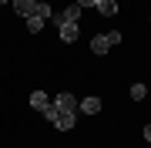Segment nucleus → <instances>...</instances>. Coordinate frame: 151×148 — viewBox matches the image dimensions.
<instances>
[{"mask_svg":"<svg viewBox=\"0 0 151 148\" xmlns=\"http://www.w3.org/2000/svg\"><path fill=\"white\" fill-rule=\"evenodd\" d=\"M148 145H151V142H148Z\"/></svg>","mask_w":151,"mask_h":148,"instance_id":"nucleus-15","label":"nucleus"},{"mask_svg":"<svg viewBox=\"0 0 151 148\" xmlns=\"http://www.w3.org/2000/svg\"><path fill=\"white\" fill-rule=\"evenodd\" d=\"M54 108H57V111H77V98H74L70 91H60L57 98H54Z\"/></svg>","mask_w":151,"mask_h":148,"instance_id":"nucleus-5","label":"nucleus"},{"mask_svg":"<svg viewBox=\"0 0 151 148\" xmlns=\"http://www.w3.org/2000/svg\"><path fill=\"white\" fill-rule=\"evenodd\" d=\"M74 121H77V111H57L54 128H57V131H70V128H74Z\"/></svg>","mask_w":151,"mask_h":148,"instance_id":"nucleus-4","label":"nucleus"},{"mask_svg":"<svg viewBox=\"0 0 151 148\" xmlns=\"http://www.w3.org/2000/svg\"><path fill=\"white\" fill-rule=\"evenodd\" d=\"M74 4H77V7L84 10V7H97V0H74Z\"/></svg>","mask_w":151,"mask_h":148,"instance_id":"nucleus-12","label":"nucleus"},{"mask_svg":"<svg viewBox=\"0 0 151 148\" xmlns=\"http://www.w3.org/2000/svg\"><path fill=\"white\" fill-rule=\"evenodd\" d=\"M40 27H44V17H37V14H34V17H27V30H30V34H37Z\"/></svg>","mask_w":151,"mask_h":148,"instance_id":"nucleus-10","label":"nucleus"},{"mask_svg":"<svg viewBox=\"0 0 151 148\" xmlns=\"http://www.w3.org/2000/svg\"><path fill=\"white\" fill-rule=\"evenodd\" d=\"M50 14H54V7H50V4H37V17H44V20H47Z\"/></svg>","mask_w":151,"mask_h":148,"instance_id":"nucleus-11","label":"nucleus"},{"mask_svg":"<svg viewBox=\"0 0 151 148\" xmlns=\"http://www.w3.org/2000/svg\"><path fill=\"white\" fill-rule=\"evenodd\" d=\"M77 30H81V24H74V20H64V24L57 27V34H60L64 44H74V40H77Z\"/></svg>","mask_w":151,"mask_h":148,"instance_id":"nucleus-3","label":"nucleus"},{"mask_svg":"<svg viewBox=\"0 0 151 148\" xmlns=\"http://www.w3.org/2000/svg\"><path fill=\"white\" fill-rule=\"evenodd\" d=\"M10 4H14V14H17V17H34L40 0H10Z\"/></svg>","mask_w":151,"mask_h":148,"instance_id":"nucleus-2","label":"nucleus"},{"mask_svg":"<svg viewBox=\"0 0 151 148\" xmlns=\"http://www.w3.org/2000/svg\"><path fill=\"white\" fill-rule=\"evenodd\" d=\"M131 98H134V101H145V98H148V84L134 81V84H131Z\"/></svg>","mask_w":151,"mask_h":148,"instance_id":"nucleus-9","label":"nucleus"},{"mask_svg":"<svg viewBox=\"0 0 151 148\" xmlns=\"http://www.w3.org/2000/svg\"><path fill=\"white\" fill-rule=\"evenodd\" d=\"M30 108L34 111H44V108H47V104H50V98H47V94H44V91H30Z\"/></svg>","mask_w":151,"mask_h":148,"instance_id":"nucleus-7","label":"nucleus"},{"mask_svg":"<svg viewBox=\"0 0 151 148\" xmlns=\"http://www.w3.org/2000/svg\"><path fill=\"white\" fill-rule=\"evenodd\" d=\"M0 4H10V0H0Z\"/></svg>","mask_w":151,"mask_h":148,"instance_id":"nucleus-14","label":"nucleus"},{"mask_svg":"<svg viewBox=\"0 0 151 148\" xmlns=\"http://www.w3.org/2000/svg\"><path fill=\"white\" fill-rule=\"evenodd\" d=\"M94 10L101 14V17H114V14H118V4H114V0H97Z\"/></svg>","mask_w":151,"mask_h":148,"instance_id":"nucleus-8","label":"nucleus"},{"mask_svg":"<svg viewBox=\"0 0 151 148\" xmlns=\"http://www.w3.org/2000/svg\"><path fill=\"white\" fill-rule=\"evenodd\" d=\"M145 138H148V142H151V125H145Z\"/></svg>","mask_w":151,"mask_h":148,"instance_id":"nucleus-13","label":"nucleus"},{"mask_svg":"<svg viewBox=\"0 0 151 148\" xmlns=\"http://www.w3.org/2000/svg\"><path fill=\"white\" fill-rule=\"evenodd\" d=\"M77 108H81V115H97V111H101V98H84L81 104H77Z\"/></svg>","mask_w":151,"mask_h":148,"instance_id":"nucleus-6","label":"nucleus"},{"mask_svg":"<svg viewBox=\"0 0 151 148\" xmlns=\"http://www.w3.org/2000/svg\"><path fill=\"white\" fill-rule=\"evenodd\" d=\"M114 44H121V30H108V34L91 37V51H94V54H108Z\"/></svg>","mask_w":151,"mask_h":148,"instance_id":"nucleus-1","label":"nucleus"}]
</instances>
